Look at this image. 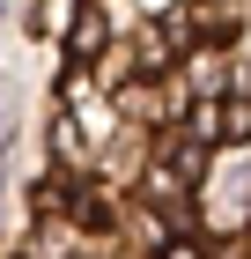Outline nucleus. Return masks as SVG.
Wrapping results in <instances>:
<instances>
[{"label": "nucleus", "instance_id": "39448f33", "mask_svg": "<svg viewBox=\"0 0 251 259\" xmlns=\"http://www.w3.org/2000/svg\"><path fill=\"white\" fill-rule=\"evenodd\" d=\"M236 89H244V97H251V60H244V67H236Z\"/></svg>", "mask_w": 251, "mask_h": 259}, {"label": "nucleus", "instance_id": "f03ea898", "mask_svg": "<svg viewBox=\"0 0 251 259\" xmlns=\"http://www.w3.org/2000/svg\"><path fill=\"white\" fill-rule=\"evenodd\" d=\"M229 126H222V104H192V141H222Z\"/></svg>", "mask_w": 251, "mask_h": 259}, {"label": "nucleus", "instance_id": "7ed1b4c3", "mask_svg": "<svg viewBox=\"0 0 251 259\" xmlns=\"http://www.w3.org/2000/svg\"><path fill=\"white\" fill-rule=\"evenodd\" d=\"M222 126H229V141H251V97L222 104Z\"/></svg>", "mask_w": 251, "mask_h": 259}, {"label": "nucleus", "instance_id": "423d86ee", "mask_svg": "<svg viewBox=\"0 0 251 259\" xmlns=\"http://www.w3.org/2000/svg\"><path fill=\"white\" fill-rule=\"evenodd\" d=\"M163 259H199V252H192V244H170V252H163Z\"/></svg>", "mask_w": 251, "mask_h": 259}, {"label": "nucleus", "instance_id": "f257e3e1", "mask_svg": "<svg viewBox=\"0 0 251 259\" xmlns=\"http://www.w3.org/2000/svg\"><path fill=\"white\" fill-rule=\"evenodd\" d=\"M74 52L89 60V52H104V8H81V22H74Z\"/></svg>", "mask_w": 251, "mask_h": 259}, {"label": "nucleus", "instance_id": "20e7f679", "mask_svg": "<svg viewBox=\"0 0 251 259\" xmlns=\"http://www.w3.org/2000/svg\"><path fill=\"white\" fill-rule=\"evenodd\" d=\"M192 81H199V89H214V81H222V60H214V52H199V60H192Z\"/></svg>", "mask_w": 251, "mask_h": 259}]
</instances>
